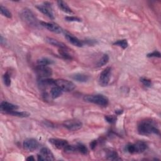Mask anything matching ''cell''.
I'll return each mask as SVG.
<instances>
[{"instance_id":"d6986e66","label":"cell","mask_w":161,"mask_h":161,"mask_svg":"<svg viewBox=\"0 0 161 161\" xmlns=\"http://www.w3.org/2000/svg\"><path fill=\"white\" fill-rule=\"evenodd\" d=\"M73 79L80 82H85L89 79V77L84 74H76L72 76Z\"/></svg>"},{"instance_id":"83f0119b","label":"cell","mask_w":161,"mask_h":161,"mask_svg":"<svg viewBox=\"0 0 161 161\" xmlns=\"http://www.w3.org/2000/svg\"><path fill=\"white\" fill-rule=\"evenodd\" d=\"M3 81H4V83L5 85L6 86H10L11 85V83H12V81H11V78L10 76L9 75V74L8 73H5L4 75H3Z\"/></svg>"},{"instance_id":"e575fe53","label":"cell","mask_w":161,"mask_h":161,"mask_svg":"<svg viewBox=\"0 0 161 161\" xmlns=\"http://www.w3.org/2000/svg\"><path fill=\"white\" fill-rule=\"evenodd\" d=\"M27 160H28V161L35 160V159H34V157H33V156H29V157H27Z\"/></svg>"},{"instance_id":"d590c367","label":"cell","mask_w":161,"mask_h":161,"mask_svg":"<svg viewBox=\"0 0 161 161\" xmlns=\"http://www.w3.org/2000/svg\"><path fill=\"white\" fill-rule=\"evenodd\" d=\"M122 112H123L122 110H116V111H115V113L118 115H120V114L122 113Z\"/></svg>"},{"instance_id":"7c38bea8","label":"cell","mask_w":161,"mask_h":161,"mask_svg":"<svg viewBox=\"0 0 161 161\" xmlns=\"http://www.w3.org/2000/svg\"><path fill=\"white\" fill-rule=\"evenodd\" d=\"M49 142L59 149H64L68 145V142L67 140L60 139H49Z\"/></svg>"},{"instance_id":"3957f363","label":"cell","mask_w":161,"mask_h":161,"mask_svg":"<svg viewBox=\"0 0 161 161\" xmlns=\"http://www.w3.org/2000/svg\"><path fill=\"white\" fill-rule=\"evenodd\" d=\"M20 16L22 19L29 25L34 27H36L37 25L38 22L36 17L35 16L34 14L29 9L25 8V9L22 10V11L21 12Z\"/></svg>"},{"instance_id":"9a60e30c","label":"cell","mask_w":161,"mask_h":161,"mask_svg":"<svg viewBox=\"0 0 161 161\" xmlns=\"http://www.w3.org/2000/svg\"><path fill=\"white\" fill-rule=\"evenodd\" d=\"M45 41L49 44L52 45L53 46H55V47H57L60 49H67V47L64 43H62V42H59V40L54 39L53 38L46 37Z\"/></svg>"},{"instance_id":"484cf974","label":"cell","mask_w":161,"mask_h":161,"mask_svg":"<svg viewBox=\"0 0 161 161\" xmlns=\"http://www.w3.org/2000/svg\"><path fill=\"white\" fill-rule=\"evenodd\" d=\"M64 152H66V153H74V152H77V149H76V146H69V144L67 145L64 149Z\"/></svg>"},{"instance_id":"ac0fdd59","label":"cell","mask_w":161,"mask_h":161,"mask_svg":"<svg viewBox=\"0 0 161 161\" xmlns=\"http://www.w3.org/2000/svg\"><path fill=\"white\" fill-rule=\"evenodd\" d=\"M57 5L60 9L64 12V13H66L67 14H72L73 12L69 8V6L67 5L65 2L62 1H59L57 2Z\"/></svg>"},{"instance_id":"44dd1931","label":"cell","mask_w":161,"mask_h":161,"mask_svg":"<svg viewBox=\"0 0 161 161\" xmlns=\"http://www.w3.org/2000/svg\"><path fill=\"white\" fill-rule=\"evenodd\" d=\"M53 63H54V62H53V61L51 60V59H49L45 58V57L41 58V59H39V60H37L38 65H48L50 64H52Z\"/></svg>"},{"instance_id":"ba28073f","label":"cell","mask_w":161,"mask_h":161,"mask_svg":"<svg viewBox=\"0 0 161 161\" xmlns=\"http://www.w3.org/2000/svg\"><path fill=\"white\" fill-rule=\"evenodd\" d=\"M63 125L69 131H76L82 128V123L78 120L73 119L64 122Z\"/></svg>"},{"instance_id":"7a4b0ae2","label":"cell","mask_w":161,"mask_h":161,"mask_svg":"<svg viewBox=\"0 0 161 161\" xmlns=\"http://www.w3.org/2000/svg\"><path fill=\"white\" fill-rule=\"evenodd\" d=\"M84 100L88 103H92L101 106H106L109 103L108 99L101 95H86L84 97Z\"/></svg>"},{"instance_id":"836d02e7","label":"cell","mask_w":161,"mask_h":161,"mask_svg":"<svg viewBox=\"0 0 161 161\" xmlns=\"http://www.w3.org/2000/svg\"><path fill=\"white\" fill-rule=\"evenodd\" d=\"M97 144V141L96 140H93L91 143H90V147L92 149H94L96 147V146Z\"/></svg>"},{"instance_id":"f1b7e54d","label":"cell","mask_w":161,"mask_h":161,"mask_svg":"<svg viewBox=\"0 0 161 161\" xmlns=\"http://www.w3.org/2000/svg\"><path fill=\"white\" fill-rule=\"evenodd\" d=\"M107 158L109 160H112L119 159V158H118V155L117 154V152H116L115 151H112V152H109L108 154L107 155Z\"/></svg>"},{"instance_id":"4316f807","label":"cell","mask_w":161,"mask_h":161,"mask_svg":"<svg viewBox=\"0 0 161 161\" xmlns=\"http://www.w3.org/2000/svg\"><path fill=\"white\" fill-rule=\"evenodd\" d=\"M67 49H60V50H59V54H60V55L65 59L70 60V59H72V57L68 52H67Z\"/></svg>"},{"instance_id":"6da1fadb","label":"cell","mask_w":161,"mask_h":161,"mask_svg":"<svg viewBox=\"0 0 161 161\" xmlns=\"http://www.w3.org/2000/svg\"><path fill=\"white\" fill-rule=\"evenodd\" d=\"M138 132L142 135H149L150 134L159 135L160 133L156 123L151 120L141 121L138 125Z\"/></svg>"},{"instance_id":"603a6c76","label":"cell","mask_w":161,"mask_h":161,"mask_svg":"<svg viewBox=\"0 0 161 161\" xmlns=\"http://www.w3.org/2000/svg\"><path fill=\"white\" fill-rule=\"evenodd\" d=\"M0 12H1L2 15L6 16V17L8 18H11L12 17V13L8 10L6 7L3 6V5L0 6Z\"/></svg>"},{"instance_id":"d6a6232c","label":"cell","mask_w":161,"mask_h":161,"mask_svg":"<svg viewBox=\"0 0 161 161\" xmlns=\"http://www.w3.org/2000/svg\"><path fill=\"white\" fill-rule=\"evenodd\" d=\"M148 57H160V53L159 51H154L152 53L148 54L147 55Z\"/></svg>"},{"instance_id":"4fadbf2b","label":"cell","mask_w":161,"mask_h":161,"mask_svg":"<svg viewBox=\"0 0 161 161\" xmlns=\"http://www.w3.org/2000/svg\"><path fill=\"white\" fill-rule=\"evenodd\" d=\"M0 108H1V110L2 112H5L6 113L18 109V106L6 102V101H3V102H2L1 105H0Z\"/></svg>"},{"instance_id":"52a82bcc","label":"cell","mask_w":161,"mask_h":161,"mask_svg":"<svg viewBox=\"0 0 161 161\" xmlns=\"http://www.w3.org/2000/svg\"><path fill=\"white\" fill-rule=\"evenodd\" d=\"M112 68L109 67L105 68L100 74L99 78V83L101 86H106L109 84L110 77H111Z\"/></svg>"},{"instance_id":"30bf717a","label":"cell","mask_w":161,"mask_h":161,"mask_svg":"<svg viewBox=\"0 0 161 161\" xmlns=\"http://www.w3.org/2000/svg\"><path fill=\"white\" fill-rule=\"evenodd\" d=\"M40 24L43 27L49 30L50 32H52L55 33H61L63 32L62 29L58 25L54 23H49L45 22H40Z\"/></svg>"},{"instance_id":"8992f818","label":"cell","mask_w":161,"mask_h":161,"mask_svg":"<svg viewBox=\"0 0 161 161\" xmlns=\"http://www.w3.org/2000/svg\"><path fill=\"white\" fill-rule=\"evenodd\" d=\"M35 72L40 78H49L52 75V70L47 65H38L35 67Z\"/></svg>"},{"instance_id":"e0dca14e","label":"cell","mask_w":161,"mask_h":161,"mask_svg":"<svg viewBox=\"0 0 161 161\" xmlns=\"http://www.w3.org/2000/svg\"><path fill=\"white\" fill-rule=\"evenodd\" d=\"M63 91L57 86H55L51 88L50 90V95H51V97L53 99L57 98L59 97H60L63 93Z\"/></svg>"},{"instance_id":"2e32d148","label":"cell","mask_w":161,"mask_h":161,"mask_svg":"<svg viewBox=\"0 0 161 161\" xmlns=\"http://www.w3.org/2000/svg\"><path fill=\"white\" fill-rule=\"evenodd\" d=\"M65 37L67 40H68V42H69L71 44H72L74 46L81 47L83 45L82 42L80 40H79L77 37H75L71 34H65Z\"/></svg>"},{"instance_id":"ffe728a7","label":"cell","mask_w":161,"mask_h":161,"mask_svg":"<svg viewBox=\"0 0 161 161\" xmlns=\"http://www.w3.org/2000/svg\"><path fill=\"white\" fill-rule=\"evenodd\" d=\"M8 114L13 115L14 116H18V117H21V118H25V117H28L29 116V114L27 112H18L16 110H14V111H12L7 113Z\"/></svg>"},{"instance_id":"1f68e13d","label":"cell","mask_w":161,"mask_h":161,"mask_svg":"<svg viewBox=\"0 0 161 161\" xmlns=\"http://www.w3.org/2000/svg\"><path fill=\"white\" fill-rule=\"evenodd\" d=\"M65 20L67 22H81V19L75 17V16H66L65 17Z\"/></svg>"},{"instance_id":"f546056e","label":"cell","mask_w":161,"mask_h":161,"mask_svg":"<svg viewBox=\"0 0 161 161\" xmlns=\"http://www.w3.org/2000/svg\"><path fill=\"white\" fill-rule=\"evenodd\" d=\"M140 82L143 84L144 86L146 87H150L152 86V81L146 78H141Z\"/></svg>"},{"instance_id":"5bb4252c","label":"cell","mask_w":161,"mask_h":161,"mask_svg":"<svg viewBox=\"0 0 161 161\" xmlns=\"http://www.w3.org/2000/svg\"><path fill=\"white\" fill-rule=\"evenodd\" d=\"M39 154L44 158L45 160H55L53 153L51 152V150L49 149L48 148H46V147L42 148L40 151Z\"/></svg>"},{"instance_id":"7402d4cb","label":"cell","mask_w":161,"mask_h":161,"mask_svg":"<svg viewBox=\"0 0 161 161\" xmlns=\"http://www.w3.org/2000/svg\"><path fill=\"white\" fill-rule=\"evenodd\" d=\"M109 59V55L108 54H104L103 55V57L99 59V61H98V62L97 63V66L98 67H102V66L106 65L108 62Z\"/></svg>"},{"instance_id":"9c48e42d","label":"cell","mask_w":161,"mask_h":161,"mask_svg":"<svg viewBox=\"0 0 161 161\" xmlns=\"http://www.w3.org/2000/svg\"><path fill=\"white\" fill-rule=\"evenodd\" d=\"M24 149L29 152H33L39 147V142L34 139H26L23 143Z\"/></svg>"},{"instance_id":"4dcf8cb0","label":"cell","mask_w":161,"mask_h":161,"mask_svg":"<svg viewBox=\"0 0 161 161\" xmlns=\"http://www.w3.org/2000/svg\"><path fill=\"white\" fill-rule=\"evenodd\" d=\"M105 118L109 123H115L116 120V117L113 115H107L105 117Z\"/></svg>"},{"instance_id":"cb8c5ba5","label":"cell","mask_w":161,"mask_h":161,"mask_svg":"<svg viewBox=\"0 0 161 161\" xmlns=\"http://www.w3.org/2000/svg\"><path fill=\"white\" fill-rule=\"evenodd\" d=\"M76 149H77V152H79V153H81L82 154L86 155L88 154V150L87 147L85 146L82 145V144H81V143L78 144V145L76 146Z\"/></svg>"},{"instance_id":"8fae6325","label":"cell","mask_w":161,"mask_h":161,"mask_svg":"<svg viewBox=\"0 0 161 161\" xmlns=\"http://www.w3.org/2000/svg\"><path fill=\"white\" fill-rule=\"evenodd\" d=\"M37 9L42 12L45 15L50 19L54 20V16L52 13V12L50 10V6L49 5H47L46 3H45V5H39L37 6Z\"/></svg>"},{"instance_id":"d4e9b609","label":"cell","mask_w":161,"mask_h":161,"mask_svg":"<svg viewBox=\"0 0 161 161\" xmlns=\"http://www.w3.org/2000/svg\"><path fill=\"white\" fill-rule=\"evenodd\" d=\"M113 45H117V46H119V47H122V49H125L127 47H128L129 44H128V42H127L126 40L123 39V40H118V41L115 42V43L113 44Z\"/></svg>"},{"instance_id":"277c9868","label":"cell","mask_w":161,"mask_h":161,"mask_svg":"<svg viewBox=\"0 0 161 161\" xmlns=\"http://www.w3.org/2000/svg\"><path fill=\"white\" fill-rule=\"evenodd\" d=\"M147 148V145L146 143L142 141H138L135 143L129 144L126 146V150L131 154L142 153V152L145 151Z\"/></svg>"},{"instance_id":"5b68a950","label":"cell","mask_w":161,"mask_h":161,"mask_svg":"<svg viewBox=\"0 0 161 161\" xmlns=\"http://www.w3.org/2000/svg\"><path fill=\"white\" fill-rule=\"evenodd\" d=\"M55 86L59 87L63 91L67 92L72 91L75 88V84L72 82L64 79L55 80Z\"/></svg>"}]
</instances>
